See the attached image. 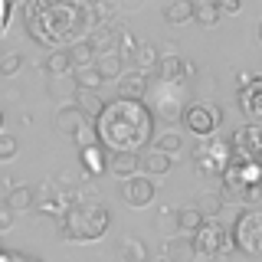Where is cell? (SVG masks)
<instances>
[{
	"instance_id": "obj_23",
	"label": "cell",
	"mask_w": 262,
	"mask_h": 262,
	"mask_svg": "<svg viewBox=\"0 0 262 262\" xmlns=\"http://www.w3.org/2000/svg\"><path fill=\"white\" fill-rule=\"evenodd\" d=\"M105 105H108V102L102 98V92H82V89H79V95H76V108L85 115V118H92V121H95L98 115L105 112Z\"/></svg>"
},
{
	"instance_id": "obj_27",
	"label": "cell",
	"mask_w": 262,
	"mask_h": 262,
	"mask_svg": "<svg viewBox=\"0 0 262 262\" xmlns=\"http://www.w3.org/2000/svg\"><path fill=\"white\" fill-rule=\"evenodd\" d=\"M164 20L174 23V27L193 20V0H170V4L164 7Z\"/></svg>"
},
{
	"instance_id": "obj_10",
	"label": "cell",
	"mask_w": 262,
	"mask_h": 262,
	"mask_svg": "<svg viewBox=\"0 0 262 262\" xmlns=\"http://www.w3.org/2000/svg\"><path fill=\"white\" fill-rule=\"evenodd\" d=\"M233 158L262 164V125H243L233 131Z\"/></svg>"
},
{
	"instance_id": "obj_20",
	"label": "cell",
	"mask_w": 262,
	"mask_h": 262,
	"mask_svg": "<svg viewBox=\"0 0 262 262\" xmlns=\"http://www.w3.org/2000/svg\"><path fill=\"white\" fill-rule=\"evenodd\" d=\"M223 203H226V196H223V193H216V190H203V193H196L193 207L203 213V220H216L220 213H223Z\"/></svg>"
},
{
	"instance_id": "obj_21",
	"label": "cell",
	"mask_w": 262,
	"mask_h": 262,
	"mask_svg": "<svg viewBox=\"0 0 262 262\" xmlns=\"http://www.w3.org/2000/svg\"><path fill=\"white\" fill-rule=\"evenodd\" d=\"M95 69L102 72V79L105 82H118L121 76H125V56H118V53H112V56H98L95 59Z\"/></svg>"
},
{
	"instance_id": "obj_37",
	"label": "cell",
	"mask_w": 262,
	"mask_h": 262,
	"mask_svg": "<svg viewBox=\"0 0 262 262\" xmlns=\"http://www.w3.org/2000/svg\"><path fill=\"white\" fill-rule=\"evenodd\" d=\"M256 36H259V43H262V20L256 23Z\"/></svg>"
},
{
	"instance_id": "obj_35",
	"label": "cell",
	"mask_w": 262,
	"mask_h": 262,
	"mask_svg": "<svg viewBox=\"0 0 262 262\" xmlns=\"http://www.w3.org/2000/svg\"><path fill=\"white\" fill-rule=\"evenodd\" d=\"M243 10V4H239V0H220V13H239Z\"/></svg>"
},
{
	"instance_id": "obj_18",
	"label": "cell",
	"mask_w": 262,
	"mask_h": 262,
	"mask_svg": "<svg viewBox=\"0 0 262 262\" xmlns=\"http://www.w3.org/2000/svg\"><path fill=\"white\" fill-rule=\"evenodd\" d=\"M174 167V158H167L164 151H158V147H151V151H144L141 154V170H144V177H164L167 170Z\"/></svg>"
},
{
	"instance_id": "obj_5",
	"label": "cell",
	"mask_w": 262,
	"mask_h": 262,
	"mask_svg": "<svg viewBox=\"0 0 262 262\" xmlns=\"http://www.w3.org/2000/svg\"><path fill=\"white\" fill-rule=\"evenodd\" d=\"M193 164L207 177H223L226 167L233 164V135H213L203 138L193 147Z\"/></svg>"
},
{
	"instance_id": "obj_7",
	"label": "cell",
	"mask_w": 262,
	"mask_h": 262,
	"mask_svg": "<svg viewBox=\"0 0 262 262\" xmlns=\"http://www.w3.org/2000/svg\"><path fill=\"white\" fill-rule=\"evenodd\" d=\"M193 246H196V256H210V259H220V256H229L236 249L233 246V233L220 223V220H207L200 229L193 233Z\"/></svg>"
},
{
	"instance_id": "obj_32",
	"label": "cell",
	"mask_w": 262,
	"mask_h": 262,
	"mask_svg": "<svg viewBox=\"0 0 262 262\" xmlns=\"http://www.w3.org/2000/svg\"><path fill=\"white\" fill-rule=\"evenodd\" d=\"M20 69H23L20 53H13V49H4V53H0V79H10V76H16Z\"/></svg>"
},
{
	"instance_id": "obj_36",
	"label": "cell",
	"mask_w": 262,
	"mask_h": 262,
	"mask_svg": "<svg viewBox=\"0 0 262 262\" xmlns=\"http://www.w3.org/2000/svg\"><path fill=\"white\" fill-rule=\"evenodd\" d=\"M10 13H13V7L7 4V0H0V33L7 30V20H10Z\"/></svg>"
},
{
	"instance_id": "obj_13",
	"label": "cell",
	"mask_w": 262,
	"mask_h": 262,
	"mask_svg": "<svg viewBox=\"0 0 262 262\" xmlns=\"http://www.w3.org/2000/svg\"><path fill=\"white\" fill-rule=\"evenodd\" d=\"M161 85H164V82H161ZM174 89H177V85H164V95L158 98V108H154V112H158V118L167 121V125L184 121V112H187V108H184V98H180Z\"/></svg>"
},
{
	"instance_id": "obj_3",
	"label": "cell",
	"mask_w": 262,
	"mask_h": 262,
	"mask_svg": "<svg viewBox=\"0 0 262 262\" xmlns=\"http://www.w3.org/2000/svg\"><path fill=\"white\" fill-rule=\"evenodd\" d=\"M108 226H112L108 207H105L102 200H92V196H89V200L79 196V200L62 213V220H59L62 239H72V243H95V239L105 236Z\"/></svg>"
},
{
	"instance_id": "obj_6",
	"label": "cell",
	"mask_w": 262,
	"mask_h": 262,
	"mask_svg": "<svg viewBox=\"0 0 262 262\" xmlns=\"http://www.w3.org/2000/svg\"><path fill=\"white\" fill-rule=\"evenodd\" d=\"M229 233H233V246L243 256L262 259V207H246L229 226Z\"/></svg>"
},
{
	"instance_id": "obj_9",
	"label": "cell",
	"mask_w": 262,
	"mask_h": 262,
	"mask_svg": "<svg viewBox=\"0 0 262 262\" xmlns=\"http://www.w3.org/2000/svg\"><path fill=\"white\" fill-rule=\"evenodd\" d=\"M236 98H239V112L252 125H262V76L256 72H243L239 76V89H236Z\"/></svg>"
},
{
	"instance_id": "obj_29",
	"label": "cell",
	"mask_w": 262,
	"mask_h": 262,
	"mask_svg": "<svg viewBox=\"0 0 262 262\" xmlns=\"http://www.w3.org/2000/svg\"><path fill=\"white\" fill-rule=\"evenodd\" d=\"M69 56H72V66H76V72H82V69H92V62L98 59L89 39H82V43H76V46L69 49Z\"/></svg>"
},
{
	"instance_id": "obj_12",
	"label": "cell",
	"mask_w": 262,
	"mask_h": 262,
	"mask_svg": "<svg viewBox=\"0 0 262 262\" xmlns=\"http://www.w3.org/2000/svg\"><path fill=\"white\" fill-rule=\"evenodd\" d=\"M56 131L66 135V138H72V141H79L85 131H95V128H89V118L76 108V105H66V108L56 112ZM82 144H85V138H82Z\"/></svg>"
},
{
	"instance_id": "obj_24",
	"label": "cell",
	"mask_w": 262,
	"mask_h": 262,
	"mask_svg": "<svg viewBox=\"0 0 262 262\" xmlns=\"http://www.w3.org/2000/svg\"><path fill=\"white\" fill-rule=\"evenodd\" d=\"M10 184H13V180H10ZM33 200H36V193H33L27 184H13L4 203H7V207H10L13 213H23V210H30V207H33Z\"/></svg>"
},
{
	"instance_id": "obj_34",
	"label": "cell",
	"mask_w": 262,
	"mask_h": 262,
	"mask_svg": "<svg viewBox=\"0 0 262 262\" xmlns=\"http://www.w3.org/2000/svg\"><path fill=\"white\" fill-rule=\"evenodd\" d=\"M13 216H16V213L7 207V203H0V233H7V229L13 226Z\"/></svg>"
},
{
	"instance_id": "obj_14",
	"label": "cell",
	"mask_w": 262,
	"mask_h": 262,
	"mask_svg": "<svg viewBox=\"0 0 262 262\" xmlns=\"http://www.w3.org/2000/svg\"><path fill=\"white\" fill-rule=\"evenodd\" d=\"M79 161H82V167H85L92 177H98V174H105V170H108V151H105L98 141L79 144Z\"/></svg>"
},
{
	"instance_id": "obj_2",
	"label": "cell",
	"mask_w": 262,
	"mask_h": 262,
	"mask_svg": "<svg viewBox=\"0 0 262 262\" xmlns=\"http://www.w3.org/2000/svg\"><path fill=\"white\" fill-rule=\"evenodd\" d=\"M92 27L95 20L89 4H62V0L56 4L39 0L33 20L27 23L30 36L46 49H72L76 43H82V33Z\"/></svg>"
},
{
	"instance_id": "obj_38",
	"label": "cell",
	"mask_w": 262,
	"mask_h": 262,
	"mask_svg": "<svg viewBox=\"0 0 262 262\" xmlns=\"http://www.w3.org/2000/svg\"><path fill=\"white\" fill-rule=\"evenodd\" d=\"M4 121H7V118H4V108H0V135H4Z\"/></svg>"
},
{
	"instance_id": "obj_8",
	"label": "cell",
	"mask_w": 262,
	"mask_h": 262,
	"mask_svg": "<svg viewBox=\"0 0 262 262\" xmlns=\"http://www.w3.org/2000/svg\"><path fill=\"white\" fill-rule=\"evenodd\" d=\"M184 125H187V131H193L196 138H213V135H220V125H223V112H220V105L207 102V98H196V102L187 105V112H184Z\"/></svg>"
},
{
	"instance_id": "obj_30",
	"label": "cell",
	"mask_w": 262,
	"mask_h": 262,
	"mask_svg": "<svg viewBox=\"0 0 262 262\" xmlns=\"http://www.w3.org/2000/svg\"><path fill=\"white\" fill-rule=\"evenodd\" d=\"M154 147H158V151H164L167 158L177 161V154L184 151V138H180L177 131H164V135H158V144H154Z\"/></svg>"
},
{
	"instance_id": "obj_1",
	"label": "cell",
	"mask_w": 262,
	"mask_h": 262,
	"mask_svg": "<svg viewBox=\"0 0 262 262\" xmlns=\"http://www.w3.org/2000/svg\"><path fill=\"white\" fill-rule=\"evenodd\" d=\"M92 128L108 154H144L154 138V112L135 98H112Z\"/></svg>"
},
{
	"instance_id": "obj_28",
	"label": "cell",
	"mask_w": 262,
	"mask_h": 262,
	"mask_svg": "<svg viewBox=\"0 0 262 262\" xmlns=\"http://www.w3.org/2000/svg\"><path fill=\"white\" fill-rule=\"evenodd\" d=\"M118 259L121 262H147V246L141 239H135V236H128V239L118 243Z\"/></svg>"
},
{
	"instance_id": "obj_16",
	"label": "cell",
	"mask_w": 262,
	"mask_h": 262,
	"mask_svg": "<svg viewBox=\"0 0 262 262\" xmlns=\"http://www.w3.org/2000/svg\"><path fill=\"white\" fill-rule=\"evenodd\" d=\"M115 89H118V98L144 102V95H147V76H144V72H138V69H131V72H125V76L115 82Z\"/></svg>"
},
{
	"instance_id": "obj_17",
	"label": "cell",
	"mask_w": 262,
	"mask_h": 262,
	"mask_svg": "<svg viewBox=\"0 0 262 262\" xmlns=\"http://www.w3.org/2000/svg\"><path fill=\"white\" fill-rule=\"evenodd\" d=\"M138 170H141V154H108V174L118 177L121 184L138 177Z\"/></svg>"
},
{
	"instance_id": "obj_22",
	"label": "cell",
	"mask_w": 262,
	"mask_h": 262,
	"mask_svg": "<svg viewBox=\"0 0 262 262\" xmlns=\"http://www.w3.org/2000/svg\"><path fill=\"white\" fill-rule=\"evenodd\" d=\"M72 69H76V66H72L69 49H53V53L46 56V72H49L53 79H66Z\"/></svg>"
},
{
	"instance_id": "obj_26",
	"label": "cell",
	"mask_w": 262,
	"mask_h": 262,
	"mask_svg": "<svg viewBox=\"0 0 262 262\" xmlns=\"http://www.w3.org/2000/svg\"><path fill=\"white\" fill-rule=\"evenodd\" d=\"M158 66H161L158 46H154V43H141V46H138V53H135V69L138 72H144V76H147V72H154Z\"/></svg>"
},
{
	"instance_id": "obj_15",
	"label": "cell",
	"mask_w": 262,
	"mask_h": 262,
	"mask_svg": "<svg viewBox=\"0 0 262 262\" xmlns=\"http://www.w3.org/2000/svg\"><path fill=\"white\" fill-rule=\"evenodd\" d=\"M164 262H196L193 236H170L164 243Z\"/></svg>"
},
{
	"instance_id": "obj_25",
	"label": "cell",
	"mask_w": 262,
	"mask_h": 262,
	"mask_svg": "<svg viewBox=\"0 0 262 262\" xmlns=\"http://www.w3.org/2000/svg\"><path fill=\"white\" fill-rule=\"evenodd\" d=\"M220 4H213V0H193V20L200 23V27H207V30H213L220 23Z\"/></svg>"
},
{
	"instance_id": "obj_31",
	"label": "cell",
	"mask_w": 262,
	"mask_h": 262,
	"mask_svg": "<svg viewBox=\"0 0 262 262\" xmlns=\"http://www.w3.org/2000/svg\"><path fill=\"white\" fill-rule=\"evenodd\" d=\"M76 85L82 89V92H102V85H105V79H102V72L95 69H82L79 76H76Z\"/></svg>"
},
{
	"instance_id": "obj_4",
	"label": "cell",
	"mask_w": 262,
	"mask_h": 262,
	"mask_svg": "<svg viewBox=\"0 0 262 262\" xmlns=\"http://www.w3.org/2000/svg\"><path fill=\"white\" fill-rule=\"evenodd\" d=\"M223 180V196L229 200H256L259 190H262V164H252V161H236L226 167V174L220 177Z\"/></svg>"
},
{
	"instance_id": "obj_11",
	"label": "cell",
	"mask_w": 262,
	"mask_h": 262,
	"mask_svg": "<svg viewBox=\"0 0 262 262\" xmlns=\"http://www.w3.org/2000/svg\"><path fill=\"white\" fill-rule=\"evenodd\" d=\"M154 196H158V184L144 174H138V177H131V180L121 184V200H125L128 207H147Z\"/></svg>"
},
{
	"instance_id": "obj_19",
	"label": "cell",
	"mask_w": 262,
	"mask_h": 262,
	"mask_svg": "<svg viewBox=\"0 0 262 262\" xmlns=\"http://www.w3.org/2000/svg\"><path fill=\"white\" fill-rule=\"evenodd\" d=\"M174 223H177V229H180V236H187V233H196V229H200L203 223H207V220H203V213L193 207H174Z\"/></svg>"
},
{
	"instance_id": "obj_33",
	"label": "cell",
	"mask_w": 262,
	"mask_h": 262,
	"mask_svg": "<svg viewBox=\"0 0 262 262\" xmlns=\"http://www.w3.org/2000/svg\"><path fill=\"white\" fill-rule=\"evenodd\" d=\"M16 151H20V141H16L13 135H0V161H13L16 158Z\"/></svg>"
}]
</instances>
